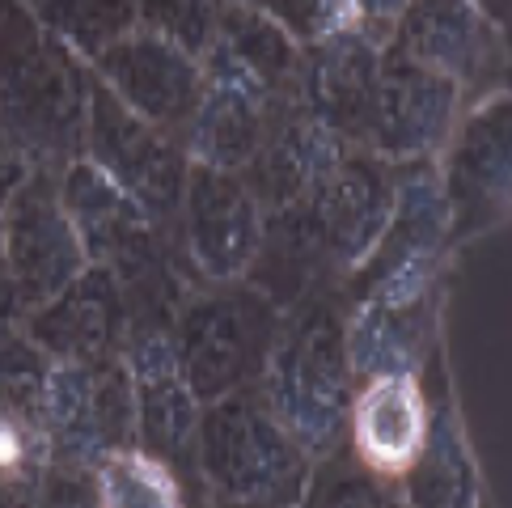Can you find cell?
Returning <instances> with one entry per match:
<instances>
[{
    "instance_id": "cell-1",
    "label": "cell",
    "mask_w": 512,
    "mask_h": 508,
    "mask_svg": "<svg viewBox=\"0 0 512 508\" xmlns=\"http://www.w3.org/2000/svg\"><path fill=\"white\" fill-rule=\"evenodd\" d=\"M89 64L26 5L0 13V161L64 170L81 157Z\"/></svg>"
},
{
    "instance_id": "cell-2",
    "label": "cell",
    "mask_w": 512,
    "mask_h": 508,
    "mask_svg": "<svg viewBox=\"0 0 512 508\" xmlns=\"http://www.w3.org/2000/svg\"><path fill=\"white\" fill-rule=\"evenodd\" d=\"M259 394L314 466L339 453L356 377L343 348V314L331 301H301L271 339Z\"/></svg>"
},
{
    "instance_id": "cell-3",
    "label": "cell",
    "mask_w": 512,
    "mask_h": 508,
    "mask_svg": "<svg viewBox=\"0 0 512 508\" xmlns=\"http://www.w3.org/2000/svg\"><path fill=\"white\" fill-rule=\"evenodd\" d=\"M195 475L229 504H301L314 483V458L271 415L259 386H242L199 411Z\"/></svg>"
},
{
    "instance_id": "cell-4",
    "label": "cell",
    "mask_w": 512,
    "mask_h": 508,
    "mask_svg": "<svg viewBox=\"0 0 512 508\" xmlns=\"http://www.w3.org/2000/svg\"><path fill=\"white\" fill-rule=\"evenodd\" d=\"M398 166L369 149H347L301 208L267 216V238L309 271H352L369 259L394 208Z\"/></svg>"
},
{
    "instance_id": "cell-5",
    "label": "cell",
    "mask_w": 512,
    "mask_h": 508,
    "mask_svg": "<svg viewBox=\"0 0 512 508\" xmlns=\"http://www.w3.org/2000/svg\"><path fill=\"white\" fill-rule=\"evenodd\" d=\"M276 331V301L242 280L208 284V293L182 297L170 318L178 365L199 403H212L242 386H259Z\"/></svg>"
},
{
    "instance_id": "cell-6",
    "label": "cell",
    "mask_w": 512,
    "mask_h": 508,
    "mask_svg": "<svg viewBox=\"0 0 512 508\" xmlns=\"http://www.w3.org/2000/svg\"><path fill=\"white\" fill-rule=\"evenodd\" d=\"M394 208L381 229L377 246L369 250L352 276L347 293L352 301H381V305H415L428 301L441 280L449 238V204L441 191L436 161H394Z\"/></svg>"
},
{
    "instance_id": "cell-7",
    "label": "cell",
    "mask_w": 512,
    "mask_h": 508,
    "mask_svg": "<svg viewBox=\"0 0 512 508\" xmlns=\"http://www.w3.org/2000/svg\"><path fill=\"white\" fill-rule=\"evenodd\" d=\"M81 157L94 161L102 174H111L161 229L178 225L182 191H187V170H191L187 149H182L178 136L161 132L157 123L140 119L132 106H123L94 77V68H89V89H85Z\"/></svg>"
},
{
    "instance_id": "cell-8",
    "label": "cell",
    "mask_w": 512,
    "mask_h": 508,
    "mask_svg": "<svg viewBox=\"0 0 512 508\" xmlns=\"http://www.w3.org/2000/svg\"><path fill=\"white\" fill-rule=\"evenodd\" d=\"M0 242L17 318L47 305L89 267L60 199V170H17L0 195Z\"/></svg>"
},
{
    "instance_id": "cell-9",
    "label": "cell",
    "mask_w": 512,
    "mask_h": 508,
    "mask_svg": "<svg viewBox=\"0 0 512 508\" xmlns=\"http://www.w3.org/2000/svg\"><path fill=\"white\" fill-rule=\"evenodd\" d=\"M449 204V238L470 242L508 221L512 204V102L508 89L470 102L436 157Z\"/></svg>"
},
{
    "instance_id": "cell-10",
    "label": "cell",
    "mask_w": 512,
    "mask_h": 508,
    "mask_svg": "<svg viewBox=\"0 0 512 508\" xmlns=\"http://www.w3.org/2000/svg\"><path fill=\"white\" fill-rule=\"evenodd\" d=\"M51 462L94 470L106 453L136 445V394L127 360H51L47 373Z\"/></svg>"
},
{
    "instance_id": "cell-11",
    "label": "cell",
    "mask_w": 512,
    "mask_h": 508,
    "mask_svg": "<svg viewBox=\"0 0 512 508\" xmlns=\"http://www.w3.org/2000/svg\"><path fill=\"white\" fill-rule=\"evenodd\" d=\"M170 318L174 310H132L123 360L136 394V445L187 475L195 470V432L204 403L178 365Z\"/></svg>"
},
{
    "instance_id": "cell-12",
    "label": "cell",
    "mask_w": 512,
    "mask_h": 508,
    "mask_svg": "<svg viewBox=\"0 0 512 508\" xmlns=\"http://www.w3.org/2000/svg\"><path fill=\"white\" fill-rule=\"evenodd\" d=\"M182 254L204 284L246 280L263 250L267 212L250 183L233 170H212L191 161L187 191L178 208Z\"/></svg>"
},
{
    "instance_id": "cell-13",
    "label": "cell",
    "mask_w": 512,
    "mask_h": 508,
    "mask_svg": "<svg viewBox=\"0 0 512 508\" xmlns=\"http://www.w3.org/2000/svg\"><path fill=\"white\" fill-rule=\"evenodd\" d=\"M60 199L89 263L111 267L123 288L166 280V263H161V233L166 229L89 157L68 161L60 170Z\"/></svg>"
},
{
    "instance_id": "cell-14",
    "label": "cell",
    "mask_w": 512,
    "mask_h": 508,
    "mask_svg": "<svg viewBox=\"0 0 512 508\" xmlns=\"http://www.w3.org/2000/svg\"><path fill=\"white\" fill-rule=\"evenodd\" d=\"M390 47L449 77L462 89V102H479L504 89V26L491 22L479 0H407L394 22Z\"/></svg>"
},
{
    "instance_id": "cell-15",
    "label": "cell",
    "mask_w": 512,
    "mask_h": 508,
    "mask_svg": "<svg viewBox=\"0 0 512 508\" xmlns=\"http://www.w3.org/2000/svg\"><path fill=\"white\" fill-rule=\"evenodd\" d=\"M199 64H204V85H199V102L182 127V149L199 166L246 174L284 98L271 94L221 43H212Z\"/></svg>"
},
{
    "instance_id": "cell-16",
    "label": "cell",
    "mask_w": 512,
    "mask_h": 508,
    "mask_svg": "<svg viewBox=\"0 0 512 508\" xmlns=\"http://www.w3.org/2000/svg\"><path fill=\"white\" fill-rule=\"evenodd\" d=\"M462 111V89L449 77L407 60L386 43L381 47L377 98L364 149L386 161H436Z\"/></svg>"
},
{
    "instance_id": "cell-17",
    "label": "cell",
    "mask_w": 512,
    "mask_h": 508,
    "mask_svg": "<svg viewBox=\"0 0 512 508\" xmlns=\"http://www.w3.org/2000/svg\"><path fill=\"white\" fill-rule=\"evenodd\" d=\"M85 64L123 106H132L140 119L182 140V127H187L199 102V85H204V64L191 51L136 26Z\"/></svg>"
},
{
    "instance_id": "cell-18",
    "label": "cell",
    "mask_w": 512,
    "mask_h": 508,
    "mask_svg": "<svg viewBox=\"0 0 512 508\" xmlns=\"http://www.w3.org/2000/svg\"><path fill=\"white\" fill-rule=\"evenodd\" d=\"M132 305L111 267L89 263L68 288L39 310L22 314V335L51 360H111L123 356Z\"/></svg>"
},
{
    "instance_id": "cell-19",
    "label": "cell",
    "mask_w": 512,
    "mask_h": 508,
    "mask_svg": "<svg viewBox=\"0 0 512 508\" xmlns=\"http://www.w3.org/2000/svg\"><path fill=\"white\" fill-rule=\"evenodd\" d=\"M352 149L326 127L305 98H284L276 106V119L267 127V140L259 157L246 166V183L267 216L301 208L309 195L322 187V178L335 170V161Z\"/></svg>"
},
{
    "instance_id": "cell-20",
    "label": "cell",
    "mask_w": 512,
    "mask_h": 508,
    "mask_svg": "<svg viewBox=\"0 0 512 508\" xmlns=\"http://www.w3.org/2000/svg\"><path fill=\"white\" fill-rule=\"evenodd\" d=\"M381 47L386 43L369 39L360 26H347L305 47V106L352 149H364L369 140Z\"/></svg>"
},
{
    "instance_id": "cell-21",
    "label": "cell",
    "mask_w": 512,
    "mask_h": 508,
    "mask_svg": "<svg viewBox=\"0 0 512 508\" xmlns=\"http://www.w3.org/2000/svg\"><path fill=\"white\" fill-rule=\"evenodd\" d=\"M428 432V394L419 373H390L360 381L347 407V441L360 466L398 483L415 462Z\"/></svg>"
},
{
    "instance_id": "cell-22",
    "label": "cell",
    "mask_w": 512,
    "mask_h": 508,
    "mask_svg": "<svg viewBox=\"0 0 512 508\" xmlns=\"http://www.w3.org/2000/svg\"><path fill=\"white\" fill-rule=\"evenodd\" d=\"M436 339V301L415 305H381V301H352L343 314V348L352 365L356 386L369 377L390 373H419Z\"/></svg>"
},
{
    "instance_id": "cell-23",
    "label": "cell",
    "mask_w": 512,
    "mask_h": 508,
    "mask_svg": "<svg viewBox=\"0 0 512 508\" xmlns=\"http://www.w3.org/2000/svg\"><path fill=\"white\" fill-rule=\"evenodd\" d=\"M398 500L424 504V508H470L483 504V479L470 458L466 432L457 424L449 403L428 407V432L415 462L402 470Z\"/></svg>"
},
{
    "instance_id": "cell-24",
    "label": "cell",
    "mask_w": 512,
    "mask_h": 508,
    "mask_svg": "<svg viewBox=\"0 0 512 508\" xmlns=\"http://www.w3.org/2000/svg\"><path fill=\"white\" fill-rule=\"evenodd\" d=\"M216 43L233 60H242L276 98H305V47L259 5L246 0H225L221 22H216Z\"/></svg>"
},
{
    "instance_id": "cell-25",
    "label": "cell",
    "mask_w": 512,
    "mask_h": 508,
    "mask_svg": "<svg viewBox=\"0 0 512 508\" xmlns=\"http://www.w3.org/2000/svg\"><path fill=\"white\" fill-rule=\"evenodd\" d=\"M98 504L106 508H170L182 500V475L140 445H123L94 466Z\"/></svg>"
},
{
    "instance_id": "cell-26",
    "label": "cell",
    "mask_w": 512,
    "mask_h": 508,
    "mask_svg": "<svg viewBox=\"0 0 512 508\" xmlns=\"http://www.w3.org/2000/svg\"><path fill=\"white\" fill-rule=\"evenodd\" d=\"M30 13L64 39L81 60L136 30V0H30Z\"/></svg>"
},
{
    "instance_id": "cell-27",
    "label": "cell",
    "mask_w": 512,
    "mask_h": 508,
    "mask_svg": "<svg viewBox=\"0 0 512 508\" xmlns=\"http://www.w3.org/2000/svg\"><path fill=\"white\" fill-rule=\"evenodd\" d=\"M51 470V432L43 420L0 411V500H39Z\"/></svg>"
},
{
    "instance_id": "cell-28",
    "label": "cell",
    "mask_w": 512,
    "mask_h": 508,
    "mask_svg": "<svg viewBox=\"0 0 512 508\" xmlns=\"http://www.w3.org/2000/svg\"><path fill=\"white\" fill-rule=\"evenodd\" d=\"M221 5L225 0H136V26L204 60L208 47L216 43Z\"/></svg>"
},
{
    "instance_id": "cell-29",
    "label": "cell",
    "mask_w": 512,
    "mask_h": 508,
    "mask_svg": "<svg viewBox=\"0 0 512 508\" xmlns=\"http://www.w3.org/2000/svg\"><path fill=\"white\" fill-rule=\"evenodd\" d=\"M297 39L301 47L356 26V0H254Z\"/></svg>"
},
{
    "instance_id": "cell-30",
    "label": "cell",
    "mask_w": 512,
    "mask_h": 508,
    "mask_svg": "<svg viewBox=\"0 0 512 508\" xmlns=\"http://www.w3.org/2000/svg\"><path fill=\"white\" fill-rule=\"evenodd\" d=\"M407 9V0H356V26L377 43H390L394 22Z\"/></svg>"
},
{
    "instance_id": "cell-31",
    "label": "cell",
    "mask_w": 512,
    "mask_h": 508,
    "mask_svg": "<svg viewBox=\"0 0 512 508\" xmlns=\"http://www.w3.org/2000/svg\"><path fill=\"white\" fill-rule=\"evenodd\" d=\"M17 318V301H13V284H9V267H5V242H0V331Z\"/></svg>"
},
{
    "instance_id": "cell-32",
    "label": "cell",
    "mask_w": 512,
    "mask_h": 508,
    "mask_svg": "<svg viewBox=\"0 0 512 508\" xmlns=\"http://www.w3.org/2000/svg\"><path fill=\"white\" fill-rule=\"evenodd\" d=\"M479 9H483L496 26H504V22H508V0H479Z\"/></svg>"
}]
</instances>
